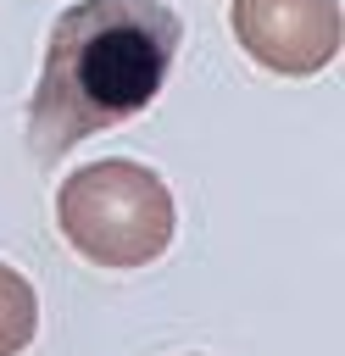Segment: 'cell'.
<instances>
[{"mask_svg":"<svg viewBox=\"0 0 345 356\" xmlns=\"http://www.w3.org/2000/svg\"><path fill=\"white\" fill-rule=\"evenodd\" d=\"M228 22L245 56H256L267 72H284V78L323 72L345 44L339 0H234Z\"/></svg>","mask_w":345,"mask_h":356,"instance_id":"obj_3","label":"cell"},{"mask_svg":"<svg viewBox=\"0 0 345 356\" xmlns=\"http://www.w3.org/2000/svg\"><path fill=\"white\" fill-rule=\"evenodd\" d=\"M56 222L83 261L128 273L167 256L178 234V206L156 167L128 156H100V161H83L72 178H61Z\"/></svg>","mask_w":345,"mask_h":356,"instance_id":"obj_2","label":"cell"},{"mask_svg":"<svg viewBox=\"0 0 345 356\" xmlns=\"http://www.w3.org/2000/svg\"><path fill=\"white\" fill-rule=\"evenodd\" d=\"M39 334V295L33 284L0 261V356H22Z\"/></svg>","mask_w":345,"mask_h":356,"instance_id":"obj_4","label":"cell"},{"mask_svg":"<svg viewBox=\"0 0 345 356\" xmlns=\"http://www.w3.org/2000/svg\"><path fill=\"white\" fill-rule=\"evenodd\" d=\"M184 22L161 0H78L50 22L45 67L28 106V145L39 161L78 139L139 117L178 56Z\"/></svg>","mask_w":345,"mask_h":356,"instance_id":"obj_1","label":"cell"}]
</instances>
